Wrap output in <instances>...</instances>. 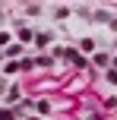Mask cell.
Segmentation results:
<instances>
[{"mask_svg":"<svg viewBox=\"0 0 117 120\" xmlns=\"http://www.w3.org/2000/svg\"><path fill=\"white\" fill-rule=\"evenodd\" d=\"M0 120H16V114H13V111H6V108H0Z\"/></svg>","mask_w":117,"mask_h":120,"instance_id":"obj_1","label":"cell"}]
</instances>
